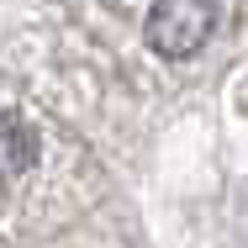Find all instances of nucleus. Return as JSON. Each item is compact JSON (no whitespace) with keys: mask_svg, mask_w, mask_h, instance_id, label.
I'll use <instances>...</instances> for the list:
<instances>
[{"mask_svg":"<svg viewBox=\"0 0 248 248\" xmlns=\"http://www.w3.org/2000/svg\"><path fill=\"white\" fill-rule=\"evenodd\" d=\"M211 27H217V5L211 0H153L148 21H143V37L164 58H190V53L206 48Z\"/></svg>","mask_w":248,"mask_h":248,"instance_id":"f257e3e1","label":"nucleus"},{"mask_svg":"<svg viewBox=\"0 0 248 248\" xmlns=\"http://www.w3.org/2000/svg\"><path fill=\"white\" fill-rule=\"evenodd\" d=\"M37 127L16 111H0V180H21L37 164Z\"/></svg>","mask_w":248,"mask_h":248,"instance_id":"f03ea898","label":"nucleus"}]
</instances>
